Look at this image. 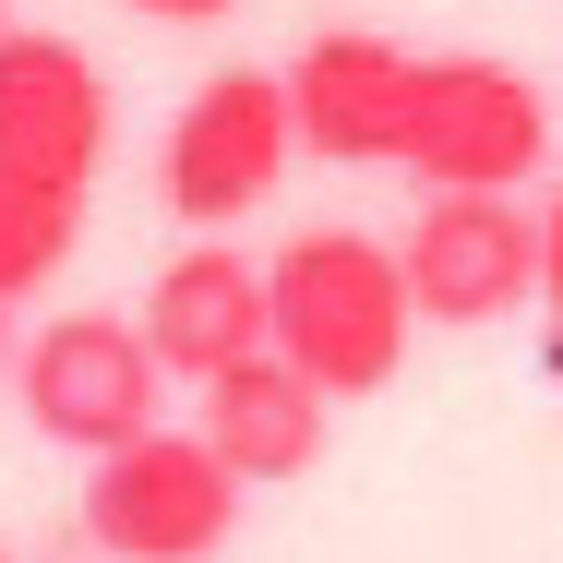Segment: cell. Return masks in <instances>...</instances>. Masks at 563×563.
<instances>
[{
	"instance_id": "11",
	"label": "cell",
	"mask_w": 563,
	"mask_h": 563,
	"mask_svg": "<svg viewBox=\"0 0 563 563\" xmlns=\"http://www.w3.org/2000/svg\"><path fill=\"white\" fill-rule=\"evenodd\" d=\"M540 324H563V192L540 205Z\"/></svg>"
},
{
	"instance_id": "3",
	"label": "cell",
	"mask_w": 563,
	"mask_h": 563,
	"mask_svg": "<svg viewBox=\"0 0 563 563\" xmlns=\"http://www.w3.org/2000/svg\"><path fill=\"white\" fill-rule=\"evenodd\" d=\"M252 479L228 467L205 432H132V444L85 455V552L97 563H217L228 528H240Z\"/></svg>"
},
{
	"instance_id": "14",
	"label": "cell",
	"mask_w": 563,
	"mask_h": 563,
	"mask_svg": "<svg viewBox=\"0 0 563 563\" xmlns=\"http://www.w3.org/2000/svg\"><path fill=\"white\" fill-rule=\"evenodd\" d=\"M540 360H552V384H563V324H540Z\"/></svg>"
},
{
	"instance_id": "10",
	"label": "cell",
	"mask_w": 563,
	"mask_h": 563,
	"mask_svg": "<svg viewBox=\"0 0 563 563\" xmlns=\"http://www.w3.org/2000/svg\"><path fill=\"white\" fill-rule=\"evenodd\" d=\"M324 420H336V396L300 372V360H276V347H252V360H228L217 384H205V444L252 479V492H276V479H300L312 455H324Z\"/></svg>"
},
{
	"instance_id": "7",
	"label": "cell",
	"mask_w": 563,
	"mask_h": 563,
	"mask_svg": "<svg viewBox=\"0 0 563 563\" xmlns=\"http://www.w3.org/2000/svg\"><path fill=\"white\" fill-rule=\"evenodd\" d=\"M396 252H408L420 324H455V336L540 300V205H516V192H432Z\"/></svg>"
},
{
	"instance_id": "16",
	"label": "cell",
	"mask_w": 563,
	"mask_h": 563,
	"mask_svg": "<svg viewBox=\"0 0 563 563\" xmlns=\"http://www.w3.org/2000/svg\"><path fill=\"white\" fill-rule=\"evenodd\" d=\"M0 563H12V552H0Z\"/></svg>"
},
{
	"instance_id": "12",
	"label": "cell",
	"mask_w": 563,
	"mask_h": 563,
	"mask_svg": "<svg viewBox=\"0 0 563 563\" xmlns=\"http://www.w3.org/2000/svg\"><path fill=\"white\" fill-rule=\"evenodd\" d=\"M120 12H144V24H228L240 0H120Z\"/></svg>"
},
{
	"instance_id": "1",
	"label": "cell",
	"mask_w": 563,
	"mask_h": 563,
	"mask_svg": "<svg viewBox=\"0 0 563 563\" xmlns=\"http://www.w3.org/2000/svg\"><path fill=\"white\" fill-rule=\"evenodd\" d=\"M97 156H109V85H97L85 36L12 24L0 36V300H24L73 264Z\"/></svg>"
},
{
	"instance_id": "8",
	"label": "cell",
	"mask_w": 563,
	"mask_h": 563,
	"mask_svg": "<svg viewBox=\"0 0 563 563\" xmlns=\"http://www.w3.org/2000/svg\"><path fill=\"white\" fill-rule=\"evenodd\" d=\"M408 97H420V48L372 36V24H324L288 60L300 156H336V168H396L408 156Z\"/></svg>"
},
{
	"instance_id": "4",
	"label": "cell",
	"mask_w": 563,
	"mask_h": 563,
	"mask_svg": "<svg viewBox=\"0 0 563 563\" xmlns=\"http://www.w3.org/2000/svg\"><path fill=\"white\" fill-rule=\"evenodd\" d=\"M12 408L24 432L60 455H109L132 432H156L168 408V360L144 336V312H48L24 360H12Z\"/></svg>"
},
{
	"instance_id": "15",
	"label": "cell",
	"mask_w": 563,
	"mask_h": 563,
	"mask_svg": "<svg viewBox=\"0 0 563 563\" xmlns=\"http://www.w3.org/2000/svg\"><path fill=\"white\" fill-rule=\"evenodd\" d=\"M0 36H12V12H0Z\"/></svg>"
},
{
	"instance_id": "2",
	"label": "cell",
	"mask_w": 563,
	"mask_h": 563,
	"mask_svg": "<svg viewBox=\"0 0 563 563\" xmlns=\"http://www.w3.org/2000/svg\"><path fill=\"white\" fill-rule=\"evenodd\" d=\"M264 288H276V360H300L324 396H384L408 372L420 336V300H408V252L372 240V228H300L288 252H264Z\"/></svg>"
},
{
	"instance_id": "9",
	"label": "cell",
	"mask_w": 563,
	"mask_h": 563,
	"mask_svg": "<svg viewBox=\"0 0 563 563\" xmlns=\"http://www.w3.org/2000/svg\"><path fill=\"white\" fill-rule=\"evenodd\" d=\"M144 336L168 360V384H217L228 360H252V347H276V288H264V264L205 228L192 252H168L156 264V288H144Z\"/></svg>"
},
{
	"instance_id": "6",
	"label": "cell",
	"mask_w": 563,
	"mask_h": 563,
	"mask_svg": "<svg viewBox=\"0 0 563 563\" xmlns=\"http://www.w3.org/2000/svg\"><path fill=\"white\" fill-rule=\"evenodd\" d=\"M288 156H300V120H288V73H205L180 120H168V144H156V192H168V217L192 228H240L276 180H288Z\"/></svg>"
},
{
	"instance_id": "5",
	"label": "cell",
	"mask_w": 563,
	"mask_h": 563,
	"mask_svg": "<svg viewBox=\"0 0 563 563\" xmlns=\"http://www.w3.org/2000/svg\"><path fill=\"white\" fill-rule=\"evenodd\" d=\"M408 180L432 192H516L552 168V97L492 60V48H420V97H408Z\"/></svg>"
},
{
	"instance_id": "13",
	"label": "cell",
	"mask_w": 563,
	"mask_h": 563,
	"mask_svg": "<svg viewBox=\"0 0 563 563\" xmlns=\"http://www.w3.org/2000/svg\"><path fill=\"white\" fill-rule=\"evenodd\" d=\"M12 312H24V300H0V384H12V360H24V336H12Z\"/></svg>"
}]
</instances>
